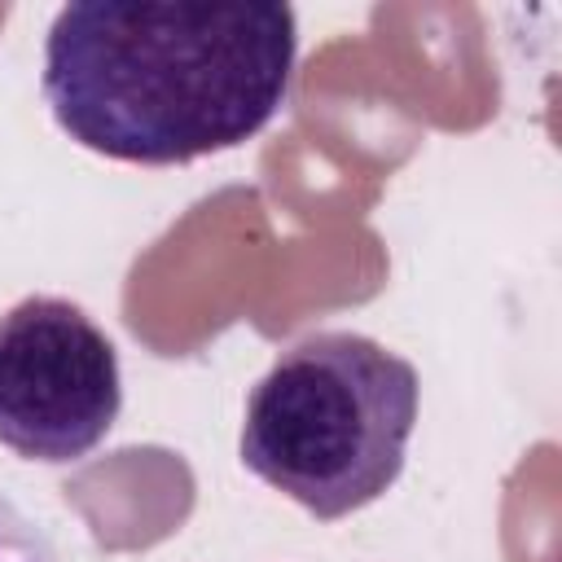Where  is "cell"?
<instances>
[{
  "mask_svg": "<svg viewBox=\"0 0 562 562\" xmlns=\"http://www.w3.org/2000/svg\"><path fill=\"white\" fill-rule=\"evenodd\" d=\"M119 408V351L79 303L31 294L0 316V448L70 465L114 430Z\"/></svg>",
  "mask_w": 562,
  "mask_h": 562,
  "instance_id": "cell-3",
  "label": "cell"
},
{
  "mask_svg": "<svg viewBox=\"0 0 562 562\" xmlns=\"http://www.w3.org/2000/svg\"><path fill=\"white\" fill-rule=\"evenodd\" d=\"M417 408L422 378L404 356L364 334L321 329L255 382L237 448L255 479L338 522L395 487Z\"/></svg>",
  "mask_w": 562,
  "mask_h": 562,
  "instance_id": "cell-2",
  "label": "cell"
},
{
  "mask_svg": "<svg viewBox=\"0 0 562 562\" xmlns=\"http://www.w3.org/2000/svg\"><path fill=\"white\" fill-rule=\"evenodd\" d=\"M0 562H57L40 522H31L9 501H0Z\"/></svg>",
  "mask_w": 562,
  "mask_h": 562,
  "instance_id": "cell-4",
  "label": "cell"
},
{
  "mask_svg": "<svg viewBox=\"0 0 562 562\" xmlns=\"http://www.w3.org/2000/svg\"><path fill=\"white\" fill-rule=\"evenodd\" d=\"M299 61L290 4L75 0L44 40V105L83 149L180 167L237 149L285 105Z\"/></svg>",
  "mask_w": 562,
  "mask_h": 562,
  "instance_id": "cell-1",
  "label": "cell"
}]
</instances>
